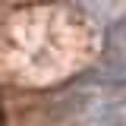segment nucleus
I'll list each match as a JSON object with an SVG mask.
<instances>
[{
  "instance_id": "f257e3e1",
  "label": "nucleus",
  "mask_w": 126,
  "mask_h": 126,
  "mask_svg": "<svg viewBox=\"0 0 126 126\" xmlns=\"http://www.w3.org/2000/svg\"><path fill=\"white\" fill-rule=\"evenodd\" d=\"M82 126H126V92L92 98L82 107Z\"/></svg>"
}]
</instances>
